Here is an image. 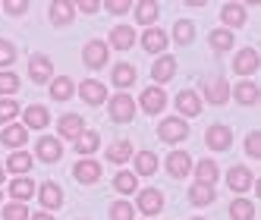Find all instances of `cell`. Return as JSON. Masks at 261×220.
I'll list each match as a JSON object with an SVG mask.
<instances>
[{
	"label": "cell",
	"instance_id": "7c38bea8",
	"mask_svg": "<svg viewBox=\"0 0 261 220\" xmlns=\"http://www.w3.org/2000/svg\"><path fill=\"white\" fill-rule=\"evenodd\" d=\"M57 129H60L63 139H79V135L85 132V120H82L79 114H63V117L57 120Z\"/></svg>",
	"mask_w": 261,
	"mask_h": 220
},
{
	"label": "cell",
	"instance_id": "d6a6232c",
	"mask_svg": "<svg viewBox=\"0 0 261 220\" xmlns=\"http://www.w3.org/2000/svg\"><path fill=\"white\" fill-rule=\"evenodd\" d=\"M189 201H192V205H211V201H214V186L195 182V186L189 189Z\"/></svg>",
	"mask_w": 261,
	"mask_h": 220
},
{
	"label": "cell",
	"instance_id": "4316f807",
	"mask_svg": "<svg viewBox=\"0 0 261 220\" xmlns=\"http://www.w3.org/2000/svg\"><path fill=\"white\" fill-rule=\"evenodd\" d=\"M230 217H233V220H255V205H252L249 198H233Z\"/></svg>",
	"mask_w": 261,
	"mask_h": 220
},
{
	"label": "cell",
	"instance_id": "ac0fdd59",
	"mask_svg": "<svg viewBox=\"0 0 261 220\" xmlns=\"http://www.w3.org/2000/svg\"><path fill=\"white\" fill-rule=\"evenodd\" d=\"M220 19H223V25H227V32H230V29H239V25H246V7L227 4V7L220 10Z\"/></svg>",
	"mask_w": 261,
	"mask_h": 220
},
{
	"label": "cell",
	"instance_id": "d6986e66",
	"mask_svg": "<svg viewBox=\"0 0 261 220\" xmlns=\"http://www.w3.org/2000/svg\"><path fill=\"white\" fill-rule=\"evenodd\" d=\"M110 44H114L117 50H129L136 44V29H129V25H117L114 32H110Z\"/></svg>",
	"mask_w": 261,
	"mask_h": 220
},
{
	"label": "cell",
	"instance_id": "5b68a950",
	"mask_svg": "<svg viewBox=\"0 0 261 220\" xmlns=\"http://www.w3.org/2000/svg\"><path fill=\"white\" fill-rule=\"evenodd\" d=\"M107 57H110V50H107V44H104V41H88V44H85V50H82V60H85V66H88V69H104Z\"/></svg>",
	"mask_w": 261,
	"mask_h": 220
},
{
	"label": "cell",
	"instance_id": "4fadbf2b",
	"mask_svg": "<svg viewBox=\"0 0 261 220\" xmlns=\"http://www.w3.org/2000/svg\"><path fill=\"white\" fill-rule=\"evenodd\" d=\"M79 98H82L85 104H91V107H98V104H104V98H107V88H104L101 82H95V79H88V82L79 85Z\"/></svg>",
	"mask_w": 261,
	"mask_h": 220
},
{
	"label": "cell",
	"instance_id": "5bb4252c",
	"mask_svg": "<svg viewBox=\"0 0 261 220\" xmlns=\"http://www.w3.org/2000/svg\"><path fill=\"white\" fill-rule=\"evenodd\" d=\"M164 208V195H161V189H145V192H139V211L142 214H158Z\"/></svg>",
	"mask_w": 261,
	"mask_h": 220
},
{
	"label": "cell",
	"instance_id": "603a6c76",
	"mask_svg": "<svg viewBox=\"0 0 261 220\" xmlns=\"http://www.w3.org/2000/svg\"><path fill=\"white\" fill-rule=\"evenodd\" d=\"M110 79H114L117 88H129L136 82V66H129V63H117L114 72H110Z\"/></svg>",
	"mask_w": 261,
	"mask_h": 220
},
{
	"label": "cell",
	"instance_id": "bcb514c9",
	"mask_svg": "<svg viewBox=\"0 0 261 220\" xmlns=\"http://www.w3.org/2000/svg\"><path fill=\"white\" fill-rule=\"evenodd\" d=\"M4 10H7L10 16H22V13L29 10V4H19V0H13V4H4Z\"/></svg>",
	"mask_w": 261,
	"mask_h": 220
},
{
	"label": "cell",
	"instance_id": "cb8c5ba5",
	"mask_svg": "<svg viewBox=\"0 0 261 220\" xmlns=\"http://www.w3.org/2000/svg\"><path fill=\"white\" fill-rule=\"evenodd\" d=\"M50 22L54 25L72 22V4H69V0H57V4H50Z\"/></svg>",
	"mask_w": 261,
	"mask_h": 220
},
{
	"label": "cell",
	"instance_id": "484cf974",
	"mask_svg": "<svg viewBox=\"0 0 261 220\" xmlns=\"http://www.w3.org/2000/svg\"><path fill=\"white\" fill-rule=\"evenodd\" d=\"M72 79H66V76H60V79H50V98L54 101H69L72 98Z\"/></svg>",
	"mask_w": 261,
	"mask_h": 220
},
{
	"label": "cell",
	"instance_id": "816d5d0a",
	"mask_svg": "<svg viewBox=\"0 0 261 220\" xmlns=\"http://www.w3.org/2000/svg\"><path fill=\"white\" fill-rule=\"evenodd\" d=\"M192 220H201V217H192Z\"/></svg>",
	"mask_w": 261,
	"mask_h": 220
},
{
	"label": "cell",
	"instance_id": "ab89813d",
	"mask_svg": "<svg viewBox=\"0 0 261 220\" xmlns=\"http://www.w3.org/2000/svg\"><path fill=\"white\" fill-rule=\"evenodd\" d=\"M16 88H19V76L16 72H7V69H0V95H16Z\"/></svg>",
	"mask_w": 261,
	"mask_h": 220
},
{
	"label": "cell",
	"instance_id": "7dc6e473",
	"mask_svg": "<svg viewBox=\"0 0 261 220\" xmlns=\"http://www.w3.org/2000/svg\"><path fill=\"white\" fill-rule=\"evenodd\" d=\"M107 10H110V13H117V16H123V13H129V4H126V0H110Z\"/></svg>",
	"mask_w": 261,
	"mask_h": 220
},
{
	"label": "cell",
	"instance_id": "d4e9b609",
	"mask_svg": "<svg viewBox=\"0 0 261 220\" xmlns=\"http://www.w3.org/2000/svg\"><path fill=\"white\" fill-rule=\"evenodd\" d=\"M173 72H176V60L173 57H161L154 63V69H151V76H154V82H170Z\"/></svg>",
	"mask_w": 261,
	"mask_h": 220
},
{
	"label": "cell",
	"instance_id": "74e56055",
	"mask_svg": "<svg viewBox=\"0 0 261 220\" xmlns=\"http://www.w3.org/2000/svg\"><path fill=\"white\" fill-rule=\"evenodd\" d=\"M233 95H236L239 104H255V101H258V85H255V82H239Z\"/></svg>",
	"mask_w": 261,
	"mask_h": 220
},
{
	"label": "cell",
	"instance_id": "2e32d148",
	"mask_svg": "<svg viewBox=\"0 0 261 220\" xmlns=\"http://www.w3.org/2000/svg\"><path fill=\"white\" fill-rule=\"evenodd\" d=\"M72 176H76V182H85V186H91V182L101 179V167L95 160H79L76 167H72Z\"/></svg>",
	"mask_w": 261,
	"mask_h": 220
},
{
	"label": "cell",
	"instance_id": "8992f818",
	"mask_svg": "<svg viewBox=\"0 0 261 220\" xmlns=\"http://www.w3.org/2000/svg\"><path fill=\"white\" fill-rule=\"evenodd\" d=\"M227 186L236 192V195H242V192H249L252 186H255V176H252V170L249 167H230V173H227Z\"/></svg>",
	"mask_w": 261,
	"mask_h": 220
},
{
	"label": "cell",
	"instance_id": "f1b7e54d",
	"mask_svg": "<svg viewBox=\"0 0 261 220\" xmlns=\"http://www.w3.org/2000/svg\"><path fill=\"white\" fill-rule=\"evenodd\" d=\"M154 170H158V154H154V151H139V154H136V173L151 176Z\"/></svg>",
	"mask_w": 261,
	"mask_h": 220
},
{
	"label": "cell",
	"instance_id": "c3c4849f",
	"mask_svg": "<svg viewBox=\"0 0 261 220\" xmlns=\"http://www.w3.org/2000/svg\"><path fill=\"white\" fill-rule=\"evenodd\" d=\"M98 7H101L98 0H82V4H79V10H82V13H95Z\"/></svg>",
	"mask_w": 261,
	"mask_h": 220
},
{
	"label": "cell",
	"instance_id": "44dd1931",
	"mask_svg": "<svg viewBox=\"0 0 261 220\" xmlns=\"http://www.w3.org/2000/svg\"><path fill=\"white\" fill-rule=\"evenodd\" d=\"M0 142H4L7 148H19V145L29 142V129L25 126H7V129L0 132Z\"/></svg>",
	"mask_w": 261,
	"mask_h": 220
},
{
	"label": "cell",
	"instance_id": "3957f363",
	"mask_svg": "<svg viewBox=\"0 0 261 220\" xmlns=\"http://www.w3.org/2000/svg\"><path fill=\"white\" fill-rule=\"evenodd\" d=\"M201 88H204V98H208L211 104H227L230 98V85L223 76H208V79H201Z\"/></svg>",
	"mask_w": 261,
	"mask_h": 220
},
{
	"label": "cell",
	"instance_id": "836d02e7",
	"mask_svg": "<svg viewBox=\"0 0 261 220\" xmlns=\"http://www.w3.org/2000/svg\"><path fill=\"white\" fill-rule=\"evenodd\" d=\"M154 19H158V4H154V0H142V4L136 7V22L151 25Z\"/></svg>",
	"mask_w": 261,
	"mask_h": 220
},
{
	"label": "cell",
	"instance_id": "7a4b0ae2",
	"mask_svg": "<svg viewBox=\"0 0 261 220\" xmlns=\"http://www.w3.org/2000/svg\"><path fill=\"white\" fill-rule=\"evenodd\" d=\"M29 79L35 85H44L54 79V63L50 57H44V53H35V57H29Z\"/></svg>",
	"mask_w": 261,
	"mask_h": 220
},
{
	"label": "cell",
	"instance_id": "60d3db41",
	"mask_svg": "<svg viewBox=\"0 0 261 220\" xmlns=\"http://www.w3.org/2000/svg\"><path fill=\"white\" fill-rule=\"evenodd\" d=\"M136 217V208L129 201H114L110 205V220H133Z\"/></svg>",
	"mask_w": 261,
	"mask_h": 220
},
{
	"label": "cell",
	"instance_id": "f35d334b",
	"mask_svg": "<svg viewBox=\"0 0 261 220\" xmlns=\"http://www.w3.org/2000/svg\"><path fill=\"white\" fill-rule=\"evenodd\" d=\"M114 189L123 192V195H133L136 192V173H129V170H120L114 176Z\"/></svg>",
	"mask_w": 261,
	"mask_h": 220
},
{
	"label": "cell",
	"instance_id": "b9f144b4",
	"mask_svg": "<svg viewBox=\"0 0 261 220\" xmlns=\"http://www.w3.org/2000/svg\"><path fill=\"white\" fill-rule=\"evenodd\" d=\"M4 220H29V208L22 201H13V205L4 208Z\"/></svg>",
	"mask_w": 261,
	"mask_h": 220
},
{
	"label": "cell",
	"instance_id": "7402d4cb",
	"mask_svg": "<svg viewBox=\"0 0 261 220\" xmlns=\"http://www.w3.org/2000/svg\"><path fill=\"white\" fill-rule=\"evenodd\" d=\"M38 198H41L44 208H60L63 205V192H60L57 182H44V186L38 189Z\"/></svg>",
	"mask_w": 261,
	"mask_h": 220
},
{
	"label": "cell",
	"instance_id": "83f0119b",
	"mask_svg": "<svg viewBox=\"0 0 261 220\" xmlns=\"http://www.w3.org/2000/svg\"><path fill=\"white\" fill-rule=\"evenodd\" d=\"M195 179L204 182V186H214L217 182V163L214 160H198L195 163Z\"/></svg>",
	"mask_w": 261,
	"mask_h": 220
},
{
	"label": "cell",
	"instance_id": "9c48e42d",
	"mask_svg": "<svg viewBox=\"0 0 261 220\" xmlns=\"http://www.w3.org/2000/svg\"><path fill=\"white\" fill-rule=\"evenodd\" d=\"M258 50L255 47H242L239 53H236V60H233V69L239 72V76H252V72L258 69Z\"/></svg>",
	"mask_w": 261,
	"mask_h": 220
},
{
	"label": "cell",
	"instance_id": "ffe728a7",
	"mask_svg": "<svg viewBox=\"0 0 261 220\" xmlns=\"http://www.w3.org/2000/svg\"><path fill=\"white\" fill-rule=\"evenodd\" d=\"M142 47H145L148 53H164V47H167V35H164L161 29H148V32L142 35Z\"/></svg>",
	"mask_w": 261,
	"mask_h": 220
},
{
	"label": "cell",
	"instance_id": "681fc988",
	"mask_svg": "<svg viewBox=\"0 0 261 220\" xmlns=\"http://www.w3.org/2000/svg\"><path fill=\"white\" fill-rule=\"evenodd\" d=\"M29 220H54L50 214H35V217H29Z\"/></svg>",
	"mask_w": 261,
	"mask_h": 220
},
{
	"label": "cell",
	"instance_id": "f5cc1de1",
	"mask_svg": "<svg viewBox=\"0 0 261 220\" xmlns=\"http://www.w3.org/2000/svg\"><path fill=\"white\" fill-rule=\"evenodd\" d=\"M0 198H4V195H0Z\"/></svg>",
	"mask_w": 261,
	"mask_h": 220
},
{
	"label": "cell",
	"instance_id": "52a82bcc",
	"mask_svg": "<svg viewBox=\"0 0 261 220\" xmlns=\"http://www.w3.org/2000/svg\"><path fill=\"white\" fill-rule=\"evenodd\" d=\"M204 142H208V148H214V151H227L233 145V129L217 123V126H211V129L204 132Z\"/></svg>",
	"mask_w": 261,
	"mask_h": 220
},
{
	"label": "cell",
	"instance_id": "f907efd6",
	"mask_svg": "<svg viewBox=\"0 0 261 220\" xmlns=\"http://www.w3.org/2000/svg\"><path fill=\"white\" fill-rule=\"evenodd\" d=\"M4 173H7V170H4V167H0V182H4Z\"/></svg>",
	"mask_w": 261,
	"mask_h": 220
},
{
	"label": "cell",
	"instance_id": "e0dca14e",
	"mask_svg": "<svg viewBox=\"0 0 261 220\" xmlns=\"http://www.w3.org/2000/svg\"><path fill=\"white\" fill-rule=\"evenodd\" d=\"M47 123H50L47 107H41V104H32V107H25V129H44Z\"/></svg>",
	"mask_w": 261,
	"mask_h": 220
},
{
	"label": "cell",
	"instance_id": "e575fe53",
	"mask_svg": "<svg viewBox=\"0 0 261 220\" xmlns=\"http://www.w3.org/2000/svg\"><path fill=\"white\" fill-rule=\"evenodd\" d=\"M192 38H195V25L189 19H179L173 25V41L176 44H192Z\"/></svg>",
	"mask_w": 261,
	"mask_h": 220
},
{
	"label": "cell",
	"instance_id": "6da1fadb",
	"mask_svg": "<svg viewBox=\"0 0 261 220\" xmlns=\"http://www.w3.org/2000/svg\"><path fill=\"white\" fill-rule=\"evenodd\" d=\"M158 135H161V142H167V145H176V142H182L186 135H189V123H186V120H179V117L161 120V126H158Z\"/></svg>",
	"mask_w": 261,
	"mask_h": 220
},
{
	"label": "cell",
	"instance_id": "f546056e",
	"mask_svg": "<svg viewBox=\"0 0 261 220\" xmlns=\"http://www.w3.org/2000/svg\"><path fill=\"white\" fill-rule=\"evenodd\" d=\"M10 195H13L16 201H25V198H32V195H35V182H32V179H25V176L13 179V182H10Z\"/></svg>",
	"mask_w": 261,
	"mask_h": 220
},
{
	"label": "cell",
	"instance_id": "ba28073f",
	"mask_svg": "<svg viewBox=\"0 0 261 220\" xmlns=\"http://www.w3.org/2000/svg\"><path fill=\"white\" fill-rule=\"evenodd\" d=\"M35 154H38V160H44V163H54V160L63 157V145H60V139L44 135L38 145H35Z\"/></svg>",
	"mask_w": 261,
	"mask_h": 220
},
{
	"label": "cell",
	"instance_id": "8d00e7d4",
	"mask_svg": "<svg viewBox=\"0 0 261 220\" xmlns=\"http://www.w3.org/2000/svg\"><path fill=\"white\" fill-rule=\"evenodd\" d=\"M98 145H101V139H98V132H82L79 139H76V151L79 154H95L98 151Z\"/></svg>",
	"mask_w": 261,
	"mask_h": 220
},
{
	"label": "cell",
	"instance_id": "4dcf8cb0",
	"mask_svg": "<svg viewBox=\"0 0 261 220\" xmlns=\"http://www.w3.org/2000/svg\"><path fill=\"white\" fill-rule=\"evenodd\" d=\"M129 157H133V145H129V142H114L107 148V160L110 163H126Z\"/></svg>",
	"mask_w": 261,
	"mask_h": 220
},
{
	"label": "cell",
	"instance_id": "30bf717a",
	"mask_svg": "<svg viewBox=\"0 0 261 220\" xmlns=\"http://www.w3.org/2000/svg\"><path fill=\"white\" fill-rule=\"evenodd\" d=\"M164 107H167V95H164L158 85H151V88L142 91V110H145V114L154 117V114H161Z\"/></svg>",
	"mask_w": 261,
	"mask_h": 220
},
{
	"label": "cell",
	"instance_id": "7bdbcfd3",
	"mask_svg": "<svg viewBox=\"0 0 261 220\" xmlns=\"http://www.w3.org/2000/svg\"><path fill=\"white\" fill-rule=\"evenodd\" d=\"M16 60V44L7 41V38H0V66H10Z\"/></svg>",
	"mask_w": 261,
	"mask_h": 220
},
{
	"label": "cell",
	"instance_id": "1f68e13d",
	"mask_svg": "<svg viewBox=\"0 0 261 220\" xmlns=\"http://www.w3.org/2000/svg\"><path fill=\"white\" fill-rule=\"evenodd\" d=\"M208 44L220 53V50H230L233 47V32H227V29H214L211 35H208Z\"/></svg>",
	"mask_w": 261,
	"mask_h": 220
},
{
	"label": "cell",
	"instance_id": "d590c367",
	"mask_svg": "<svg viewBox=\"0 0 261 220\" xmlns=\"http://www.w3.org/2000/svg\"><path fill=\"white\" fill-rule=\"evenodd\" d=\"M7 170H13V173H29V170H32V154H25V151H13L10 160H7Z\"/></svg>",
	"mask_w": 261,
	"mask_h": 220
},
{
	"label": "cell",
	"instance_id": "8fae6325",
	"mask_svg": "<svg viewBox=\"0 0 261 220\" xmlns=\"http://www.w3.org/2000/svg\"><path fill=\"white\" fill-rule=\"evenodd\" d=\"M167 173H170L173 179H182L192 173V157L186 151H173L170 157H167Z\"/></svg>",
	"mask_w": 261,
	"mask_h": 220
},
{
	"label": "cell",
	"instance_id": "ee69618b",
	"mask_svg": "<svg viewBox=\"0 0 261 220\" xmlns=\"http://www.w3.org/2000/svg\"><path fill=\"white\" fill-rule=\"evenodd\" d=\"M16 114H19V104H16L13 98H4V101H0V123H7V120H13Z\"/></svg>",
	"mask_w": 261,
	"mask_h": 220
},
{
	"label": "cell",
	"instance_id": "f6af8a7d",
	"mask_svg": "<svg viewBox=\"0 0 261 220\" xmlns=\"http://www.w3.org/2000/svg\"><path fill=\"white\" fill-rule=\"evenodd\" d=\"M246 151H249V157H261V132H249Z\"/></svg>",
	"mask_w": 261,
	"mask_h": 220
},
{
	"label": "cell",
	"instance_id": "277c9868",
	"mask_svg": "<svg viewBox=\"0 0 261 220\" xmlns=\"http://www.w3.org/2000/svg\"><path fill=\"white\" fill-rule=\"evenodd\" d=\"M136 117V101L129 95H114L110 98V120L114 123H129Z\"/></svg>",
	"mask_w": 261,
	"mask_h": 220
},
{
	"label": "cell",
	"instance_id": "9a60e30c",
	"mask_svg": "<svg viewBox=\"0 0 261 220\" xmlns=\"http://www.w3.org/2000/svg\"><path fill=\"white\" fill-rule=\"evenodd\" d=\"M176 110L182 117H198L201 114V98L195 95V91H179L176 95Z\"/></svg>",
	"mask_w": 261,
	"mask_h": 220
}]
</instances>
